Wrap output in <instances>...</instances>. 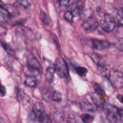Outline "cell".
Wrapping results in <instances>:
<instances>
[{"mask_svg": "<svg viewBox=\"0 0 123 123\" xmlns=\"http://www.w3.org/2000/svg\"><path fill=\"white\" fill-rule=\"evenodd\" d=\"M17 2L18 3V4H19L20 5H22L23 7L25 8H28L29 6L31 5L30 3L27 0H19L17 1Z\"/></svg>", "mask_w": 123, "mask_h": 123, "instance_id": "24", "label": "cell"}, {"mask_svg": "<svg viewBox=\"0 0 123 123\" xmlns=\"http://www.w3.org/2000/svg\"><path fill=\"white\" fill-rule=\"evenodd\" d=\"M100 25L102 29L106 32L112 31L116 25V19L110 14H105L100 21Z\"/></svg>", "mask_w": 123, "mask_h": 123, "instance_id": "4", "label": "cell"}, {"mask_svg": "<svg viewBox=\"0 0 123 123\" xmlns=\"http://www.w3.org/2000/svg\"><path fill=\"white\" fill-rule=\"evenodd\" d=\"M0 4H2L5 8L6 9V10L9 12V13L11 14L12 17V16H16L19 15V11L17 9V8L13 5H4V4H2V2H1Z\"/></svg>", "mask_w": 123, "mask_h": 123, "instance_id": "10", "label": "cell"}, {"mask_svg": "<svg viewBox=\"0 0 123 123\" xmlns=\"http://www.w3.org/2000/svg\"><path fill=\"white\" fill-rule=\"evenodd\" d=\"M98 25V21L93 17H88L83 21L81 26L85 31H92L96 29Z\"/></svg>", "mask_w": 123, "mask_h": 123, "instance_id": "5", "label": "cell"}, {"mask_svg": "<svg viewBox=\"0 0 123 123\" xmlns=\"http://www.w3.org/2000/svg\"><path fill=\"white\" fill-rule=\"evenodd\" d=\"M27 65L33 68L37 69L39 71L40 69V65L39 62L35 58L33 57H31L28 59Z\"/></svg>", "mask_w": 123, "mask_h": 123, "instance_id": "11", "label": "cell"}, {"mask_svg": "<svg viewBox=\"0 0 123 123\" xmlns=\"http://www.w3.org/2000/svg\"><path fill=\"white\" fill-rule=\"evenodd\" d=\"M54 70L60 78H67L69 74V68L66 61L60 58L56 59L54 64Z\"/></svg>", "mask_w": 123, "mask_h": 123, "instance_id": "3", "label": "cell"}, {"mask_svg": "<svg viewBox=\"0 0 123 123\" xmlns=\"http://www.w3.org/2000/svg\"><path fill=\"white\" fill-rule=\"evenodd\" d=\"M54 72V68L52 67H49L47 69L46 73V78L48 82H51L52 81L53 79Z\"/></svg>", "mask_w": 123, "mask_h": 123, "instance_id": "14", "label": "cell"}, {"mask_svg": "<svg viewBox=\"0 0 123 123\" xmlns=\"http://www.w3.org/2000/svg\"><path fill=\"white\" fill-rule=\"evenodd\" d=\"M1 46L3 49L9 54H12L13 53V50L12 48L8 44L1 41Z\"/></svg>", "mask_w": 123, "mask_h": 123, "instance_id": "19", "label": "cell"}, {"mask_svg": "<svg viewBox=\"0 0 123 123\" xmlns=\"http://www.w3.org/2000/svg\"><path fill=\"white\" fill-rule=\"evenodd\" d=\"M6 93V88L5 87L3 86H1V89H0V96L1 97H4Z\"/></svg>", "mask_w": 123, "mask_h": 123, "instance_id": "26", "label": "cell"}, {"mask_svg": "<svg viewBox=\"0 0 123 123\" xmlns=\"http://www.w3.org/2000/svg\"><path fill=\"white\" fill-rule=\"evenodd\" d=\"M64 18L65 20L69 22H72L73 21V15L71 11H67L63 15Z\"/></svg>", "mask_w": 123, "mask_h": 123, "instance_id": "23", "label": "cell"}, {"mask_svg": "<svg viewBox=\"0 0 123 123\" xmlns=\"http://www.w3.org/2000/svg\"><path fill=\"white\" fill-rule=\"evenodd\" d=\"M81 118L82 121L84 123H92L94 119L93 116L87 113L83 114L81 116Z\"/></svg>", "mask_w": 123, "mask_h": 123, "instance_id": "15", "label": "cell"}, {"mask_svg": "<svg viewBox=\"0 0 123 123\" xmlns=\"http://www.w3.org/2000/svg\"><path fill=\"white\" fill-rule=\"evenodd\" d=\"M92 44L94 49L99 50L106 49L110 46L109 42L98 39H93L92 40Z\"/></svg>", "mask_w": 123, "mask_h": 123, "instance_id": "6", "label": "cell"}, {"mask_svg": "<svg viewBox=\"0 0 123 123\" xmlns=\"http://www.w3.org/2000/svg\"><path fill=\"white\" fill-rule=\"evenodd\" d=\"M117 98H118V99L121 102H122V100H123V96L122 95H119L117 96Z\"/></svg>", "mask_w": 123, "mask_h": 123, "instance_id": "29", "label": "cell"}, {"mask_svg": "<svg viewBox=\"0 0 123 123\" xmlns=\"http://www.w3.org/2000/svg\"><path fill=\"white\" fill-rule=\"evenodd\" d=\"M12 16L9 12L4 7L0 4V22L5 23L9 21Z\"/></svg>", "mask_w": 123, "mask_h": 123, "instance_id": "8", "label": "cell"}, {"mask_svg": "<svg viewBox=\"0 0 123 123\" xmlns=\"http://www.w3.org/2000/svg\"><path fill=\"white\" fill-rule=\"evenodd\" d=\"M118 15L120 18L123 19V9H122V8H121L118 11Z\"/></svg>", "mask_w": 123, "mask_h": 123, "instance_id": "27", "label": "cell"}, {"mask_svg": "<svg viewBox=\"0 0 123 123\" xmlns=\"http://www.w3.org/2000/svg\"><path fill=\"white\" fill-rule=\"evenodd\" d=\"M117 47L118 48L119 50L122 51L123 50V39L121 38L118 40L117 42Z\"/></svg>", "mask_w": 123, "mask_h": 123, "instance_id": "25", "label": "cell"}, {"mask_svg": "<svg viewBox=\"0 0 123 123\" xmlns=\"http://www.w3.org/2000/svg\"><path fill=\"white\" fill-rule=\"evenodd\" d=\"M81 11H82L81 7L79 6H76L73 9L71 12L73 16H78L81 14Z\"/></svg>", "mask_w": 123, "mask_h": 123, "instance_id": "22", "label": "cell"}, {"mask_svg": "<svg viewBox=\"0 0 123 123\" xmlns=\"http://www.w3.org/2000/svg\"><path fill=\"white\" fill-rule=\"evenodd\" d=\"M76 73L81 76H85L87 73V69L84 67L77 66L74 69Z\"/></svg>", "mask_w": 123, "mask_h": 123, "instance_id": "17", "label": "cell"}, {"mask_svg": "<svg viewBox=\"0 0 123 123\" xmlns=\"http://www.w3.org/2000/svg\"><path fill=\"white\" fill-rule=\"evenodd\" d=\"M103 96H101L96 94V93L93 94L91 96V98L94 104L98 107L103 106L104 104V100L102 97Z\"/></svg>", "mask_w": 123, "mask_h": 123, "instance_id": "9", "label": "cell"}, {"mask_svg": "<svg viewBox=\"0 0 123 123\" xmlns=\"http://www.w3.org/2000/svg\"><path fill=\"white\" fill-rule=\"evenodd\" d=\"M103 109L107 120L110 123H116L120 120L123 121L122 108H118L113 105L107 103L104 104Z\"/></svg>", "mask_w": 123, "mask_h": 123, "instance_id": "1", "label": "cell"}, {"mask_svg": "<svg viewBox=\"0 0 123 123\" xmlns=\"http://www.w3.org/2000/svg\"><path fill=\"white\" fill-rule=\"evenodd\" d=\"M42 97L45 101H51L52 100V93L49 90L45 89L42 92Z\"/></svg>", "mask_w": 123, "mask_h": 123, "instance_id": "18", "label": "cell"}, {"mask_svg": "<svg viewBox=\"0 0 123 123\" xmlns=\"http://www.w3.org/2000/svg\"><path fill=\"white\" fill-rule=\"evenodd\" d=\"M80 106L81 110L86 112H94L95 108L93 105L86 99L84 98L80 101Z\"/></svg>", "mask_w": 123, "mask_h": 123, "instance_id": "7", "label": "cell"}, {"mask_svg": "<svg viewBox=\"0 0 123 123\" xmlns=\"http://www.w3.org/2000/svg\"><path fill=\"white\" fill-rule=\"evenodd\" d=\"M33 112L38 122L49 123L51 122L45 111L43 105L41 103L37 102L33 105Z\"/></svg>", "mask_w": 123, "mask_h": 123, "instance_id": "2", "label": "cell"}, {"mask_svg": "<svg viewBox=\"0 0 123 123\" xmlns=\"http://www.w3.org/2000/svg\"><path fill=\"white\" fill-rule=\"evenodd\" d=\"M40 19L42 21V22L44 24H45L46 25H49V20L48 17L46 13V12L43 11H41L40 13Z\"/></svg>", "mask_w": 123, "mask_h": 123, "instance_id": "20", "label": "cell"}, {"mask_svg": "<svg viewBox=\"0 0 123 123\" xmlns=\"http://www.w3.org/2000/svg\"><path fill=\"white\" fill-rule=\"evenodd\" d=\"M93 88L95 93H96V94L101 96H104V95H105V93L103 88L99 84L97 83H94L93 85Z\"/></svg>", "mask_w": 123, "mask_h": 123, "instance_id": "13", "label": "cell"}, {"mask_svg": "<svg viewBox=\"0 0 123 123\" xmlns=\"http://www.w3.org/2000/svg\"><path fill=\"white\" fill-rule=\"evenodd\" d=\"M6 32H7V29H6V28L4 26V28H3V29H2V28L0 27V33H1V34H3L5 35V34H6Z\"/></svg>", "mask_w": 123, "mask_h": 123, "instance_id": "28", "label": "cell"}, {"mask_svg": "<svg viewBox=\"0 0 123 123\" xmlns=\"http://www.w3.org/2000/svg\"><path fill=\"white\" fill-rule=\"evenodd\" d=\"M25 84L27 86L34 88L37 85V81L35 77L27 76L25 80Z\"/></svg>", "mask_w": 123, "mask_h": 123, "instance_id": "12", "label": "cell"}, {"mask_svg": "<svg viewBox=\"0 0 123 123\" xmlns=\"http://www.w3.org/2000/svg\"><path fill=\"white\" fill-rule=\"evenodd\" d=\"M52 99L55 102H60L62 100V94L58 90H55L52 93Z\"/></svg>", "mask_w": 123, "mask_h": 123, "instance_id": "16", "label": "cell"}, {"mask_svg": "<svg viewBox=\"0 0 123 123\" xmlns=\"http://www.w3.org/2000/svg\"><path fill=\"white\" fill-rule=\"evenodd\" d=\"M73 2L74 3L73 1L71 0H60L59 1V5L61 7L67 8L70 7L71 5L73 4Z\"/></svg>", "mask_w": 123, "mask_h": 123, "instance_id": "21", "label": "cell"}]
</instances>
